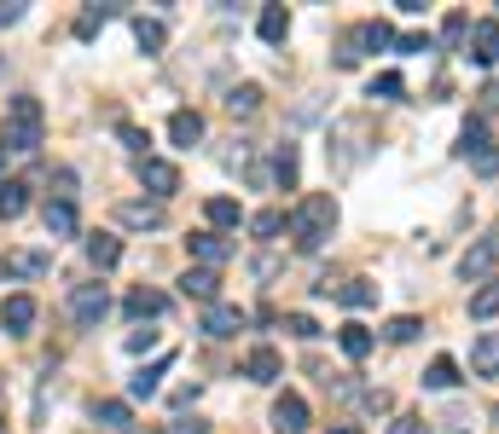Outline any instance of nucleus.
Here are the masks:
<instances>
[{
  "label": "nucleus",
  "mask_w": 499,
  "mask_h": 434,
  "mask_svg": "<svg viewBox=\"0 0 499 434\" xmlns=\"http://www.w3.org/2000/svg\"><path fill=\"white\" fill-rule=\"evenodd\" d=\"M442 35H447V41H470V18H465V12H453V18L442 23Z\"/></svg>",
  "instance_id": "40"
},
{
  "label": "nucleus",
  "mask_w": 499,
  "mask_h": 434,
  "mask_svg": "<svg viewBox=\"0 0 499 434\" xmlns=\"http://www.w3.org/2000/svg\"><path fill=\"white\" fill-rule=\"evenodd\" d=\"M499 267V232H488L482 243H470L465 255H459V278H488Z\"/></svg>",
  "instance_id": "7"
},
{
  "label": "nucleus",
  "mask_w": 499,
  "mask_h": 434,
  "mask_svg": "<svg viewBox=\"0 0 499 434\" xmlns=\"http://www.w3.org/2000/svg\"><path fill=\"white\" fill-rule=\"evenodd\" d=\"M41 220H47V238H76V203H65V197H53Z\"/></svg>",
  "instance_id": "16"
},
{
  "label": "nucleus",
  "mask_w": 499,
  "mask_h": 434,
  "mask_svg": "<svg viewBox=\"0 0 499 434\" xmlns=\"http://www.w3.org/2000/svg\"><path fill=\"white\" fill-rule=\"evenodd\" d=\"M128 313L133 319H157V313H168V295L163 290H133L128 295Z\"/></svg>",
  "instance_id": "27"
},
{
  "label": "nucleus",
  "mask_w": 499,
  "mask_h": 434,
  "mask_svg": "<svg viewBox=\"0 0 499 434\" xmlns=\"http://www.w3.org/2000/svg\"><path fill=\"white\" fill-rule=\"evenodd\" d=\"M245 377H250V382H279V377H285V359H279L273 347H250Z\"/></svg>",
  "instance_id": "15"
},
{
  "label": "nucleus",
  "mask_w": 499,
  "mask_h": 434,
  "mask_svg": "<svg viewBox=\"0 0 499 434\" xmlns=\"http://www.w3.org/2000/svg\"><path fill=\"white\" fill-rule=\"evenodd\" d=\"M255 35L279 47V41L290 35V12H285V6H262V18H255Z\"/></svg>",
  "instance_id": "21"
},
{
  "label": "nucleus",
  "mask_w": 499,
  "mask_h": 434,
  "mask_svg": "<svg viewBox=\"0 0 499 434\" xmlns=\"http://www.w3.org/2000/svg\"><path fill=\"white\" fill-rule=\"evenodd\" d=\"M0 76H6V64H0Z\"/></svg>",
  "instance_id": "50"
},
{
  "label": "nucleus",
  "mask_w": 499,
  "mask_h": 434,
  "mask_svg": "<svg viewBox=\"0 0 499 434\" xmlns=\"http://www.w3.org/2000/svg\"><path fill=\"white\" fill-rule=\"evenodd\" d=\"M23 208H30V185H23V180H6V185H0V220H18Z\"/></svg>",
  "instance_id": "25"
},
{
  "label": "nucleus",
  "mask_w": 499,
  "mask_h": 434,
  "mask_svg": "<svg viewBox=\"0 0 499 434\" xmlns=\"http://www.w3.org/2000/svg\"><path fill=\"white\" fill-rule=\"evenodd\" d=\"M145 347H157V330H133L128 336V353H145Z\"/></svg>",
  "instance_id": "44"
},
{
  "label": "nucleus",
  "mask_w": 499,
  "mask_h": 434,
  "mask_svg": "<svg viewBox=\"0 0 499 434\" xmlns=\"http://www.w3.org/2000/svg\"><path fill=\"white\" fill-rule=\"evenodd\" d=\"M389 434H430V429H424V417H395Z\"/></svg>",
  "instance_id": "42"
},
{
  "label": "nucleus",
  "mask_w": 499,
  "mask_h": 434,
  "mask_svg": "<svg viewBox=\"0 0 499 434\" xmlns=\"http://www.w3.org/2000/svg\"><path fill=\"white\" fill-rule=\"evenodd\" d=\"M23 18V6H18V0H0V23H18Z\"/></svg>",
  "instance_id": "46"
},
{
  "label": "nucleus",
  "mask_w": 499,
  "mask_h": 434,
  "mask_svg": "<svg viewBox=\"0 0 499 434\" xmlns=\"http://www.w3.org/2000/svg\"><path fill=\"white\" fill-rule=\"evenodd\" d=\"M116 220L133 232H151V226H163V208L157 203H116Z\"/></svg>",
  "instance_id": "19"
},
{
  "label": "nucleus",
  "mask_w": 499,
  "mask_h": 434,
  "mask_svg": "<svg viewBox=\"0 0 499 434\" xmlns=\"http://www.w3.org/2000/svg\"><path fill=\"white\" fill-rule=\"evenodd\" d=\"M116 18V6H105V0H93V6L88 12H82V18H76V41H93V35H99L105 30V23H111Z\"/></svg>",
  "instance_id": "24"
},
{
  "label": "nucleus",
  "mask_w": 499,
  "mask_h": 434,
  "mask_svg": "<svg viewBox=\"0 0 499 434\" xmlns=\"http://www.w3.org/2000/svg\"><path fill=\"white\" fill-rule=\"evenodd\" d=\"M459 157H465L477 174H499V151L488 145V122L482 116H470L465 128H459Z\"/></svg>",
  "instance_id": "3"
},
{
  "label": "nucleus",
  "mask_w": 499,
  "mask_h": 434,
  "mask_svg": "<svg viewBox=\"0 0 499 434\" xmlns=\"http://www.w3.org/2000/svg\"><path fill=\"white\" fill-rule=\"evenodd\" d=\"M140 185H145V191H157V197H168L180 185V168L163 163V157H145V163H140Z\"/></svg>",
  "instance_id": "14"
},
{
  "label": "nucleus",
  "mask_w": 499,
  "mask_h": 434,
  "mask_svg": "<svg viewBox=\"0 0 499 434\" xmlns=\"http://www.w3.org/2000/svg\"><path fill=\"white\" fill-rule=\"evenodd\" d=\"M6 157H12V151H6V145H0V168H6Z\"/></svg>",
  "instance_id": "48"
},
{
  "label": "nucleus",
  "mask_w": 499,
  "mask_h": 434,
  "mask_svg": "<svg viewBox=\"0 0 499 434\" xmlns=\"http://www.w3.org/2000/svg\"><path fill=\"white\" fill-rule=\"evenodd\" d=\"M203 215H210V226H245V208H238V197H210L203 203Z\"/></svg>",
  "instance_id": "23"
},
{
  "label": "nucleus",
  "mask_w": 499,
  "mask_h": 434,
  "mask_svg": "<svg viewBox=\"0 0 499 434\" xmlns=\"http://www.w3.org/2000/svg\"><path fill=\"white\" fill-rule=\"evenodd\" d=\"M133 41H140L145 53H157V47H163V23L157 18H133Z\"/></svg>",
  "instance_id": "35"
},
{
  "label": "nucleus",
  "mask_w": 499,
  "mask_h": 434,
  "mask_svg": "<svg viewBox=\"0 0 499 434\" xmlns=\"http://www.w3.org/2000/svg\"><path fill=\"white\" fill-rule=\"evenodd\" d=\"M337 302H343V307H372L377 302V284L372 278H348V284H337Z\"/></svg>",
  "instance_id": "28"
},
{
  "label": "nucleus",
  "mask_w": 499,
  "mask_h": 434,
  "mask_svg": "<svg viewBox=\"0 0 499 434\" xmlns=\"http://www.w3.org/2000/svg\"><path fill=\"white\" fill-rule=\"evenodd\" d=\"M35 313H41L35 295H6V302H0V330H6V336H30Z\"/></svg>",
  "instance_id": "8"
},
{
  "label": "nucleus",
  "mask_w": 499,
  "mask_h": 434,
  "mask_svg": "<svg viewBox=\"0 0 499 434\" xmlns=\"http://www.w3.org/2000/svg\"><path fill=\"white\" fill-rule=\"evenodd\" d=\"M245 325H250V313H245V307H233V302H215V307H203V336H215V342L238 336Z\"/></svg>",
  "instance_id": "6"
},
{
  "label": "nucleus",
  "mask_w": 499,
  "mask_h": 434,
  "mask_svg": "<svg viewBox=\"0 0 499 434\" xmlns=\"http://www.w3.org/2000/svg\"><path fill=\"white\" fill-rule=\"evenodd\" d=\"M255 110H262V87H255V81H245V87L227 93V116H255Z\"/></svg>",
  "instance_id": "26"
},
{
  "label": "nucleus",
  "mask_w": 499,
  "mask_h": 434,
  "mask_svg": "<svg viewBox=\"0 0 499 434\" xmlns=\"http://www.w3.org/2000/svg\"><path fill=\"white\" fill-rule=\"evenodd\" d=\"M116 140H123L128 151L140 157V163H145V157H151V133H145V128H133V122H123V128H116Z\"/></svg>",
  "instance_id": "33"
},
{
  "label": "nucleus",
  "mask_w": 499,
  "mask_h": 434,
  "mask_svg": "<svg viewBox=\"0 0 499 434\" xmlns=\"http://www.w3.org/2000/svg\"><path fill=\"white\" fill-rule=\"evenodd\" d=\"M186 250H192V260H203V267L215 272L227 255H233V243H227L221 232H192V238H186Z\"/></svg>",
  "instance_id": "13"
},
{
  "label": "nucleus",
  "mask_w": 499,
  "mask_h": 434,
  "mask_svg": "<svg viewBox=\"0 0 499 434\" xmlns=\"http://www.w3.org/2000/svg\"><path fill=\"white\" fill-rule=\"evenodd\" d=\"M105 313H111V290H105V284H76V290H70V319H76L82 330H99Z\"/></svg>",
  "instance_id": "4"
},
{
  "label": "nucleus",
  "mask_w": 499,
  "mask_h": 434,
  "mask_svg": "<svg viewBox=\"0 0 499 434\" xmlns=\"http://www.w3.org/2000/svg\"><path fill=\"white\" fill-rule=\"evenodd\" d=\"M168 140L192 151V145L203 140V116H198V110H175V116H168Z\"/></svg>",
  "instance_id": "18"
},
{
  "label": "nucleus",
  "mask_w": 499,
  "mask_h": 434,
  "mask_svg": "<svg viewBox=\"0 0 499 434\" xmlns=\"http://www.w3.org/2000/svg\"><path fill=\"white\" fill-rule=\"evenodd\" d=\"M331 226H337V203L325 191H314V197H302L297 203V215H290V232H297V250H325V238H331Z\"/></svg>",
  "instance_id": "2"
},
{
  "label": "nucleus",
  "mask_w": 499,
  "mask_h": 434,
  "mask_svg": "<svg viewBox=\"0 0 499 434\" xmlns=\"http://www.w3.org/2000/svg\"><path fill=\"white\" fill-rule=\"evenodd\" d=\"M418 330H424L418 319H412V313H400V319H389V325H383V336H389V342H412Z\"/></svg>",
  "instance_id": "37"
},
{
  "label": "nucleus",
  "mask_w": 499,
  "mask_h": 434,
  "mask_svg": "<svg viewBox=\"0 0 499 434\" xmlns=\"http://www.w3.org/2000/svg\"><path fill=\"white\" fill-rule=\"evenodd\" d=\"M273 180L279 185H297V145H279V151H273Z\"/></svg>",
  "instance_id": "32"
},
{
  "label": "nucleus",
  "mask_w": 499,
  "mask_h": 434,
  "mask_svg": "<svg viewBox=\"0 0 499 434\" xmlns=\"http://www.w3.org/2000/svg\"><path fill=\"white\" fill-rule=\"evenodd\" d=\"M360 47H366V53H377V47H395V30H389L383 18L360 23V30L348 35V47H343V53H337V64H355V58H360Z\"/></svg>",
  "instance_id": "5"
},
{
  "label": "nucleus",
  "mask_w": 499,
  "mask_h": 434,
  "mask_svg": "<svg viewBox=\"0 0 499 434\" xmlns=\"http://www.w3.org/2000/svg\"><path fill=\"white\" fill-rule=\"evenodd\" d=\"M93 423H99L105 434H128V400H93Z\"/></svg>",
  "instance_id": "17"
},
{
  "label": "nucleus",
  "mask_w": 499,
  "mask_h": 434,
  "mask_svg": "<svg viewBox=\"0 0 499 434\" xmlns=\"http://www.w3.org/2000/svg\"><path fill=\"white\" fill-rule=\"evenodd\" d=\"M163 434H203V423H198V417H175Z\"/></svg>",
  "instance_id": "45"
},
{
  "label": "nucleus",
  "mask_w": 499,
  "mask_h": 434,
  "mask_svg": "<svg viewBox=\"0 0 499 434\" xmlns=\"http://www.w3.org/2000/svg\"><path fill=\"white\" fill-rule=\"evenodd\" d=\"M470 58H477V64L482 70H488V64H499V23L494 18H482V23H470Z\"/></svg>",
  "instance_id": "11"
},
{
  "label": "nucleus",
  "mask_w": 499,
  "mask_h": 434,
  "mask_svg": "<svg viewBox=\"0 0 499 434\" xmlns=\"http://www.w3.org/2000/svg\"><path fill=\"white\" fill-rule=\"evenodd\" d=\"M285 330H290V336H302V342H314V336H320V325H314L308 313H290V319H285Z\"/></svg>",
  "instance_id": "39"
},
{
  "label": "nucleus",
  "mask_w": 499,
  "mask_h": 434,
  "mask_svg": "<svg viewBox=\"0 0 499 434\" xmlns=\"http://www.w3.org/2000/svg\"><path fill=\"white\" fill-rule=\"evenodd\" d=\"M0 434H6V417H0Z\"/></svg>",
  "instance_id": "49"
},
{
  "label": "nucleus",
  "mask_w": 499,
  "mask_h": 434,
  "mask_svg": "<svg viewBox=\"0 0 499 434\" xmlns=\"http://www.w3.org/2000/svg\"><path fill=\"white\" fill-rule=\"evenodd\" d=\"M331 434H360V429H355V423H337V429H331Z\"/></svg>",
  "instance_id": "47"
},
{
  "label": "nucleus",
  "mask_w": 499,
  "mask_h": 434,
  "mask_svg": "<svg viewBox=\"0 0 499 434\" xmlns=\"http://www.w3.org/2000/svg\"><path fill=\"white\" fill-rule=\"evenodd\" d=\"M308 429V400L302 394H279L273 400V434H302Z\"/></svg>",
  "instance_id": "9"
},
{
  "label": "nucleus",
  "mask_w": 499,
  "mask_h": 434,
  "mask_svg": "<svg viewBox=\"0 0 499 434\" xmlns=\"http://www.w3.org/2000/svg\"><path fill=\"white\" fill-rule=\"evenodd\" d=\"M250 232L255 238H279V232H285V215H279V208H262V215L250 220Z\"/></svg>",
  "instance_id": "36"
},
{
  "label": "nucleus",
  "mask_w": 499,
  "mask_h": 434,
  "mask_svg": "<svg viewBox=\"0 0 499 434\" xmlns=\"http://www.w3.org/2000/svg\"><path fill=\"white\" fill-rule=\"evenodd\" d=\"M88 260H93L99 272H111L116 260H123V243H116L111 232H93V238H88Z\"/></svg>",
  "instance_id": "22"
},
{
  "label": "nucleus",
  "mask_w": 499,
  "mask_h": 434,
  "mask_svg": "<svg viewBox=\"0 0 499 434\" xmlns=\"http://www.w3.org/2000/svg\"><path fill=\"white\" fill-rule=\"evenodd\" d=\"M168 370V359H157V365H145L140 377H128V400H151L157 394V377H163Z\"/></svg>",
  "instance_id": "29"
},
{
  "label": "nucleus",
  "mask_w": 499,
  "mask_h": 434,
  "mask_svg": "<svg viewBox=\"0 0 499 434\" xmlns=\"http://www.w3.org/2000/svg\"><path fill=\"white\" fill-rule=\"evenodd\" d=\"M459 382V365L453 359H430V370H424V388H453Z\"/></svg>",
  "instance_id": "31"
},
{
  "label": "nucleus",
  "mask_w": 499,
  "mask_h": 434,
  "mask_svg": "<svg viewBox=\"0 0 499 434\" xmlns=\"http://www.w3.org/2000/svg\"><path fill=\"white\" fill-rule=\"evenodd\" d=\"M0 272H6V278H47V272H53V255H41V250H12L6 260H0Z\"/></svg>",
  "instance_id": "10"
},
{
  "label": "nucleus",
  "mask_w": 499,
  "mask_h": 434,
  "mask_svg": "<svg viewBox=\"0 0 499 434\" xmlns=\"http://www.w3.org/2000/svg\"><path fill=\"white\" fill-rule=\"evenodd\" d=\"M395 47H400V53H430V35H418V30H412V35H395Z\"/></svg>",
  "instance_id": "41"
},
{
  "label": "nucleus",
  "mask_w": 499,
  "mask_h": 434,
  "mask_svg": "<svg viewBox=\"0 0 499 434\" xmlns=\"http://www.w3.org/2000/svg\"><path fill=\"white\" fill-rule=\"evenodd\" d=\"M470 370H482V377H499V336H494V330L470 342Z\"/></svg>",
  "instance_id": "20"
},
{
  "label": "nucleus",
  "mask_w": 499,
  "mask_h": 434,
  "mask_svg": "<svg viewBox=\"0 0 499 434\" xmlns=\"http://www.w3.org/2000/svg\"><path fill=\"white\" fill-rule=\"evenodd\" d=\"M360 405H366V412H389V394L383 388H366V394H360Z\"/></svg>",
  "instance_id": "43"
},
{
  "label": "nucleus",
  "mask_w": 499,
  "mask_h": 434,
  "mask_svg": "<svg viewBox=\"0 0 499 434\" xmlns=\"http://www.w3.org/2000/svg\"><path fill=\"white\" fill-rule=\"evenodd\" d=\"M407 93V81L395 76V70H383V76H372V98H400Z\"/></svg>",
  "instance_id": "38"
},
{
  "label": "nucleus",
  "mask_w": 499,
  "mask_h": 434,
  "mask_svg": "<svg viewBox=\"0 0 499 434\" xmlns=\"http://www.w3.org/2000/svg\"><path fill=\"white\" fill-rule=\"evenodd\" d=\"M41 133H47V116H41V98H30V93H18V98H6V151H18V157H35L41 151Z\"/></svg>",
  "instance_id": "1"
},
{
  "label": "nucleus",
  "mask_w": 499,
  "mask_h": 434,
  "mask_svg": "<svg viewBox=\"0 0 499 434\" xmlns=\"http://www.w3.org/2000/svg\"><path fill=\"white\" fill-rule=\"evenodd\" d=\"M494 313H499V284H482L470 295V319H494Z\"/></svg>",
  "instance_id": "34"
},
{
  "label": "nucleus",
  "mask_w": 499,
  "mask_h": 434,
  "mask_svg": "<svg viewBox=\"0 0 499 434\" xmlns=\"http://www.w3.org/2000/svg\"><path fill=\"white\" fill-rule=\"evenodd\" d=\"M180 295H192V302L215 307V302H221V278H215L210 267H192V272H180Z\"/></svg>",
  "instance_id": "12"
},
{
  "label": "nucleus",
  "mask_w": 499,
  "mask_h": 434,
  "mask_svg": "<svg viewBox=\"0 0 499 434\" xmlns=\"http://www.w3.org/2000/svg\"><path fill=\"white\" fill-rule=\"evenodd\" d=\"M337 342H343L348 359H366L372 353V330L366 325H343V330H337Z\"/></svg>",
  "instance_id": "30"
}]
</instances>
